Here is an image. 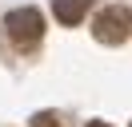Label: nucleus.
Listing matches in <instances>:
<instances>
[{
	"mask_svg": "<svg viewBox=\"0 0 132 127\" xmlns=\"http://www.w3.org/2000/svg\"><path fill=\"white\" fill-rule=\"evenodd\" d=\"M4 32H8V40L16 48H36L40 44V36H44V16L36 12V8H16V12H8L4 16Z\"/></svg>",
	"mask_w": 132,
	"mask_h": 127,
	"instance_id": "1",
	"label": "nucleus"
},
{
	"mask_svg": "<svg viewBox=\"0 0 132 127\" xmlns=\"http://www.w3.org/2000/svg\"><path fill=\"white\" fill-rule=\"evenodd\" d=\"M128 32H132V12H128L124 4L104 8V12L92 20V36H96L100 44H124Z\"/></svg>",
	"mask_w": 132,
	"mask_h": 127,
	"instance_id": "2",
	"label": "nucleus"
},
{
	"mask_svg": "<svg viewBox=\"0 0 132 127\" xmlns=\"http://www.w3.org/2000/svg\"><path fill=\"white\" fill-rule=\"evenodd\" d=\"M52 12H56L60 24L76 28V24L84 20V12H88V0H56V4H52Z\"/></svg>",
	"mask_w": 132,
	"mask_h": 127,
	"instance_id": "3",
	"label": "nucleus"
},
{
	"mask_svg": "<svg viewBox=\"0 0 132 127\" xmlns=\"http://www.w3.org/2000/svg\"><path fill=\"white\" fill-rule=\"evenodd\" d=\"M28 127H64V123H60L56 111H40V115H32V123H28Z\"/></svg>",
	"mask_w": 132,
	"mask_h": 127,
	"instance_id": "4",
	"label": "nucleus"
},
{
	"mask_svg": "<svg viewBox=\"0 0 132 127\" xmlns=\"http://www.w3.org/2000/svg\"><path fill=\"white\" fill-rule=\"evenodd\" d=\"M88 127H112V123H100V119H96V123H88Z\"/></svg>",
	"mask_w": 132,
	"mask_h": 127,
	"instance_id": "5",
	"label": "nucleus"
}]
</instances>
